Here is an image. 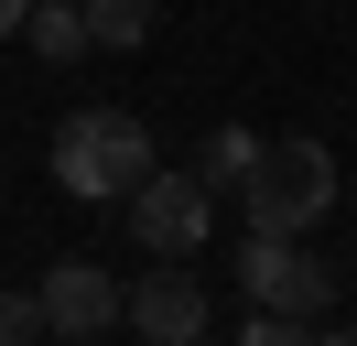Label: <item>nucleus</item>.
Listing matches in <instances>:
<instances>
[{
    "instance_id": "obj_5",
    "label": "nucleus",
    "mask_w": 357,
    "mask_h": 346,
    "mask_svg": "<svg viewBox=\"0 0 357 346\" xmlns=\"http://www.w3.org/2000/svg\"><path fill=\"white\" fill-rule=\"evenodd\" d=\"M33 303H44V336H109L119 324V281L98 271V260H54Z\"/></svg>"
},
{
    "instance_id": "obj_8",
    "label": "nucleus",
    "mask_w": 357,
    "mask_h": 346,
    "mask_svg": "<svg viewBox=\"0 0 357 346\" xmlns=\"http://www.w3.org/2000/svg\"><path fill=\"white\" fill-rule=\"evenodd\" d=\"M87 43H152V0H76Z\"/></svg>"
},
{
    "instance_id": "obj_11",
    "label": "nucleus",
    "mask_w": 357,
    "mask_h": 346,
    "mask_svg": "<svg viewBox=\"0 0 357 346\" xmlns=\"http://www.w3.org/2000/svg\"><path fill=\"white\" fill-rule=\"evenodd\" d=\"M22 11H33V0H0V33H22Z\"/></svg>"
},
{
    "instance_id": "obj_1",
    "label": "nucleus",
    "mask_w": 357,
    "mask_h": 346,
    "mask_svg": "<svg viewBox=\"0 0 357 346\" xmlns=\"http://www.w3.org/2000/svg\"><path fill=\"white\" fill-rule=\"evenodd\" d=\"M141 173H152V130L130 119V108H76L66 130H54V184L66 195H130Z\"/></svg>"
},
{
    "instance_id": "obj_2",
    "label": "nucleus",
    "mask_w": 357,
    "mask_h": 346,
    "mask_svg": "<svg viewBox=\"0 0 357 346\" xmlns=\"http://www.w3.org/2000/svg\"><path fill=\"white\" fill-rule=\"evenodd\" d=\"M249 227H314L335 206V151L325 141H260V163L238 173Z\"/></svg>"
},
{
    "instance_id": "obj_4",
    "label": "nucleus",
    "mask_w": 357,
    "mask_h": 346,
    "mask_svg": "<svg viewBox=\"0 0 357 346\" xmlns=\"http://www.w3.org/2000/svg\"><path fill=\"white\" fill-rule=\"evenodd\" d=\"M238 281L260 292V314H314V324H325V260L303 249V227H249Z\"/></svg>"
},
{
    "instance_id": "obj_9",
    "label": "nucleus",
    "mask_w": 357,
    "mask_h": 346,
    "mask_svg": "<svg viewBox=\"0 0 357 346\" xmlns=\"http://www.w3.org/2000/svg\"><path fill=\"white\" fill-rule=\"evenodd\" d=\"M249 163H260V130H217V141H206V163H195V173H206V184H238Z\"/></svg>"
},
{
    "instance_id": "obj_7",
    "label": "nucleus",
    "mask_w": 357,
    "mask_h": 346,
    "mask_svg": "<svg viewBox=\"0 0 357 346\" xmlns=\"http://www.w3.org/2000/svg\"><path fill=\"white\" fill-rule=\"evenodd\" d=\"M22 43L44 65H76V54H87V11H76V0H33V11H22Z\"/></svg>"
},
{
    "instance_id": "obj_3",
    "label": "nucleus",
    "mask_w": 357,
    "mask_h": 346,
    "mask_svg": "<svg viewBox=\"0 0 357 346\" xmlns=\"http://www.w3.org/2000/svg\"><path fill=\"white\" fill-rule=\"evenodd\" d=\"M130 227H141V249L152 260H195L206 249V227H217V184H206V173H141L130 184Z\"/></svg>"
},
{
    "instance_id": "obj_10",
    "label": "nucleus",
    "mask_w": 357,
    "mask_h": 346,
    "mask_svg": "<svg viewBox=\"0 0 357 346\" xmlns=\"http://www.w3.org/2000/svg\"><path fill=\"white\" fill-rule=\"evenodd\" d=\"M33 336H44V303H33V292H0V346H33Z\"/></svg>"
},
{
    "instance_id": "obj_6",
    "label": "nucleus",
    "mask_w": 357,
    "mask_h": 346,
    "mask_svg": "<svg viewBox=\"0 0 357 346\" xmlns=\"http://www.w3.org/2000/svg\"><path fill=\"white\" fill-rule=\"evenodd\" d=\"M119 314H130L152 346H195V336H206V292H195V271H152Z\"/></svg>"
}]
</instances>
